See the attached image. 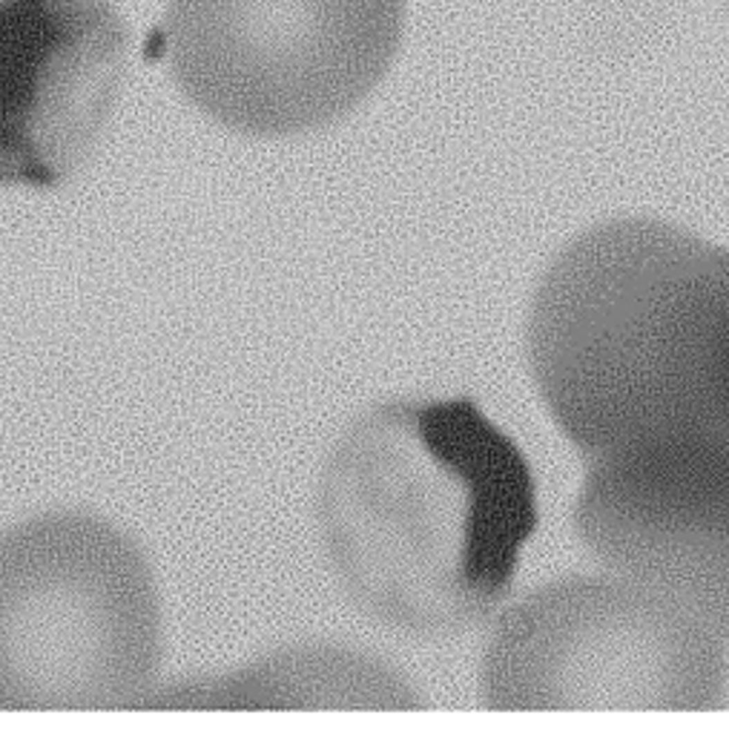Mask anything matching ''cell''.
Returning <instances> with one entry per match:
<instances>
[{
  "mask_svg": "<svg viewBox=\"0 0 729 735\" xmlns=\"http://www.w3.org/2000/svg\"><path fill=\"white\" fill-rule=\"evenodd\" d=\"M416 687L388 661L336 644L273 649L224 675L158 684L144 709H416Z\"/></svg>",
  "mask_w": 729,
  "mask_h": 735,
  "instance_id": "cell-7",
  "label": "cell"
},
{
  "mask_svg": "<svg viewBox=\"0 0 729 735\" xmlns=\"http://www.w3.org/2000/svg\"><path fill=\"white\" fill-rule=\"evenodd\" d=\"M405 0H169L164 46L207 118L261 138L322 129L385 78Z\"/></svg>",
  "mask_w": 729,
  "mask_h": 735,
  "instance_id": "cell-5",
  "label": "cell"
},
{
  "mask_svg": "<svg viewBox=\"0 0 729 735\" xmlns=\"http://www.w3.org/2000/svg\"><path fill=\"white\" fill-rule=\"evenodd\" d=\"M729 646L629 580L560 577L508 601L479 666L491 709H718Z\"/></svg>",
  "mask_w": 729,
  "mask_h": 735,
  "instance_id": "cell-4",
  "label": "cell"
},
{
  "mask_svg": "<svg viewBox=\"0 0 729 735\" xmlns=\"http://www.w3.org/2000/svg\"><path fill=\"white\" fill-rule=\"evenodd\" d=\"M526 354L586 460L729 431V247L658 216L589 224L534 284Z\"/></svg>",
  "mask_w": 729,
  "mask_h": 735,
  "instance_id": "cell-2",
  "label": "cell"
},
{
  "mask_svg": "<svg viewBox=\"0 0 729 735\" xmlns=\"http://www.w3.org/2000/svg\"><path fill=\"white\" fill-rule=\"evenodd\" d=\"M161 657L158 580L124 529L57 509L0 532V712L144 709Z\"/></svg>",
  "mask_w": 729,
  "mask_h": 735,
  "instance_id": "cell-3",
  "label": "cell"
},
{
  "mask_svg": "<svg viewBox=\"0 0 729 735\" xmlns=\"http://www.w3.org/2000/svg\"><path fill=\"white\" fill-rule=\"evenodd\" d=\"M574 526L603 572L729 646V431L586 460Z\"/></svg>",
  "mask_w": 729,
  "mask_h": 735,
  "instance_id": "cell-6",
  "label": "cell"
},
{
  "mask_svg": "<svg viewBox=\"0 0 729 735\" xmlns=\"http://www.w3.org/2000/svg\"><path fill=\"white\" fill-rule=\"evenodd\" d=\"M534 526L528 457L465 397L373 405L319 480V532L342 589L408 635L494 621Z\"/></svg>",
  "mask_w": 729,
  "mask_h": 735,
  "instance_id": "cell-1",
  "label": "cell"
}]
</instances>
